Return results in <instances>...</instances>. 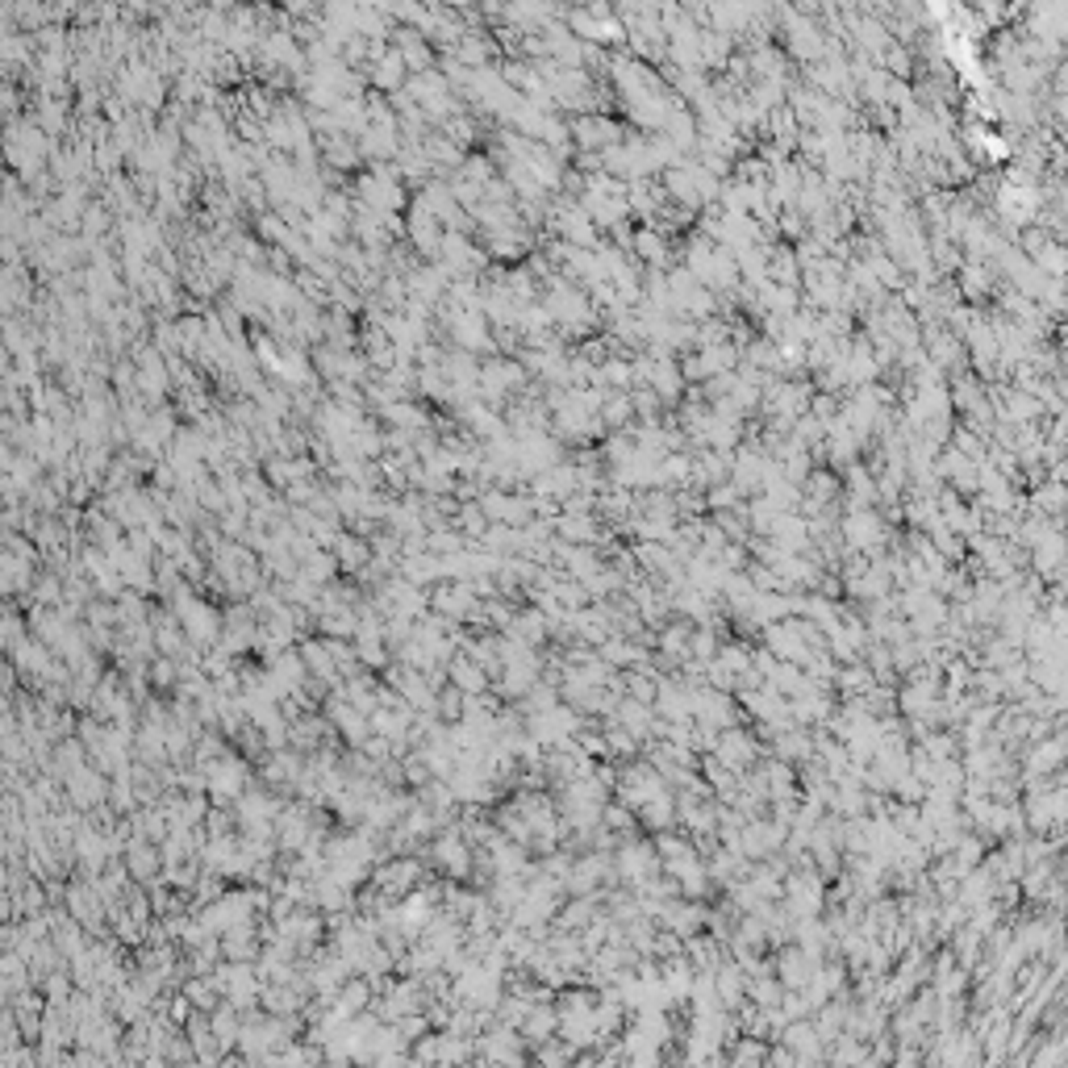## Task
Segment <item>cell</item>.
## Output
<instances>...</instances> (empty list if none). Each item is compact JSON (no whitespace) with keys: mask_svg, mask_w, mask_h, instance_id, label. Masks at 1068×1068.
Masks as SVG:
<instances>
[{"mask_svg":"<svg viewBox=\"0 0 1068 1068\" xmlns=\"http://www.w3.org/2000/svg\"><path fill=\"white\" fill-rule=\"evenodd\" d=\"M67 797H75L80 805H92V801L100 797V777L88 772V768H80L75 777H67Z\"/></svg>","mask_w":1068,"mask_h":1068,"instance_id":"cell-1","label":"cell"}]
</instances>
